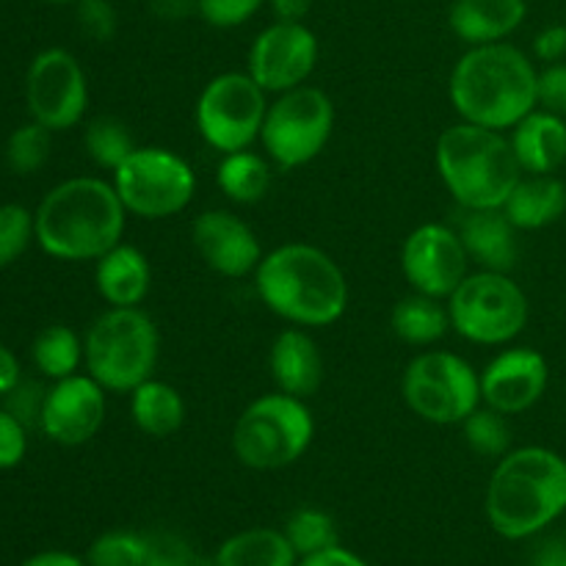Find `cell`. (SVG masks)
<instances>
[{
    "label": "cell",
    "instance_id": "45",
    "mask_svg": "<svg viewBox=\"0 0 566 566\" xmlns=\"http://www.w3.org/2000/svg\"><path fill=\"white\" fill-rule=\"evenodd\" d=\"M20 379H22L20 359L14 357L11 348H6L3 343H0V398L9 396V392L20 385Z\"/></svg>",
    "mask_w": 566,
    "mask_h": 566
},
{
    "label": "cell",
    "instance_id": "16",
    "mask_svg": "<svg viewBox=\"0 0 566 566\" xmlns=\"http://www.w3.org/2000/svg\"><path fill=\"white\" fill-rule=\"evenodd\" d=\"M108 392L88 374L66 376L48 387L39 429L50 442L64 448L86 446L103 429Z\"/></svg>",
    "mask_w": 566,
    "mask_h": 566
},
{
    "label": "cell",
    "instance_id": "40",
    "mask_svg": "<svg viewBox=\"0 0 566 566\" xmlns=\"http://www.w3.org/2000/svg\"><path fill=\"white\" fill-rule=\"evenodd\" d=\"M536 99H539V108L551 111V114L566 116V61L547 64L545 70L539 72Z\"/></svg>",
    "mask_w": 566,
    "mask_h": 566
},
{
    "label": "cell",
    "instance_id": "41",
    "mask_svg": "<svg viewBox=\"0 0 566 566\" xmlns=\"http://www.w3.org/2000/svg\"><path fill=\"white\" fill-rule=\"evenodd\" d=\"M147 545V564L144 566H193L191 547L180 536L149 534Z\"/></svg>",
    "mask_w": 566,
    "mask_h": 566
},
{
    "label": "cell",
    "instance_id": "23",
    "mask_svg": "<svg viewBox=\"0 0 566 566\" xmlns=\"http://www.w3.org/2000/svg\"><path fill=\"white\" fill-rule=\"evenodd\" d=\"M509 142L525 175H553L566 164V119L545 108L520 119Z\"/></svg>",
    "mask_w": 566,
    "mask_h": 566
},
{
    "label": "cell",
    "instance_id": "29",
    "mask_svg": "<svg viewBox=\"0 0 566 566\" xmlns=\"http://www.w3.org/2000/svg\"><path fill=\"white\" fill-rule=\"evenodd\" d=\"M31 359L36 365V370L48 379L59 381L66 376H75L81 370L83 359V340L72 326L53 324L44 326L36 337H33L31 346Z\"/></svg>",
    "mask_w": 566,
    "mask_h": 566
},
{
    "label": "cell",
    "instance_id": "31",
    "mask_svg": "<svg viewBox=\"0 0 566 566\" xmlns=\"http://www.w3.org/2000/svg\"><path fill=\"white\" fill-rule=\"evenodd\" d=\"M285 536L293 545L298 558H307L313 553L329 551V547L340 545L337 542V525L332 520V514H326L324 509L315 506H302L296 512H291V517L285 520Z\"/></svg>",
    "mask_w": 566,
    "mask_h": 566
},
{
    "label": "cell",
    "instance_id": "26",
    "mask_svg": "<svg viewBox=\"0 0 566 566\" xmlns=\"http://www.w3.org/2000/svg\"><path fill=\"white\" fill-rule=\"evenodd\" d=\"M216 566H298V556L280 528H247L227 536L216 551Z\"/></svg>",
    "mask_w": 566,
    "mask_h": 566
},
{
    "label": "cell",
    "instance_id": "37",
    "mask_svg": "<svg viewBox=\"0 0 566 566\" xmlns=\"http://www.w3.org/2000/svg\"><path fill=\"white\" fill-rule=\"evenodd\" d=\"M75 17L81 31L86 33L92 42H111L119 28V17L111 0H77Z\"/></svg>",
    "mask_w": 566,
    "mask_h": 566
},
{
    "label": "cell",
    "instance_id": "4",
    "mask_svg": "<svg viewBox=\"0 0 566 566\" xmlns=\"http://www.w3.org/2000/svg\"><path fill=\"white\" fill-rule=\"evenodd\" d=\"M484 514L509 542L542 534L566 514V459L542 446L509 451L490 475Z\"/></svg>",
    "mask_w": 566,
    "mask_h": 566
},
{
    "label": "cell",
    "instance_id": "39",
    "mask_svg": "<svg viewBox=\"0 0 566 566\" xmlns=\"http://www.w3.org/2000/svg\"><path fill=\"white\" fill-rule=\"evenodd\" d=\"M28 453V429L0 407V470H11L25 459Z\"/></svg>",
    "mask_w": 566,
    "mask_h": 566
},
{
    "label": "cell",
    "instance_id": "20",
    "mask_svg": "<svg viewBox=\"0 0 566 566\" xmlns=\"http://www.w3.org/2000/svg\"><path fill=\"white\" fill-rule=\"evenodd\" d=\"M457 232L468 258L486 271H512L517 265V227L509 221L503 208L464 210L459 208Z\"/></svg>",
    "mask_w": 566,
    "mask_h": 566
},
{
    "label": "cell",
    "instance_id": "24",
    "mask_svg": "<svg viewBox=\"0 0 566 566\" xmlns=\"http://www.w3.org/2000/svg\"><path fill=\"white\" fill-rule=\"evenodd\" d=\"M503 213L517 230H545L566 213V182L556 175H523Z\"/></svg>",
    "mask_w": 566,
    "mask_h": 566
},
{
    "label": "cell",
    "instance_id": "47",
    "mask_svg": "<svg viewBox=\"0 0 566 566\" xmlns=\"http://www.w3.org/2000/svg\"><path fill=\"white\" fill-rule=\"evenodd\" d=\"M271 11H274L276 20L282 22H304V17L310 14V6L313 0H269Z\"/></svg>",
    "mask_w": 566,
    "mask_h": 566
},
{
    "label": "cell",
    "instance_id": "1",
    "mask_svg": "<svg viewBox=\"0 0 566 566\" xmlns=\"http://www.w3.org/2000/svg\"><path fill=\"white\" fill-rule=\"evenodd\" d=\"M127 210L114 182L103 177H70L44 193L33 213L36 243L44 254L66 263H97L122 243Z\"/></svg>",
    "mask_w": 566,
    "mask_h": 566
},
{
    "label": "cell",
    "instance_id": "22",
    "mask_svg": "<svg viewBox=\"0 0 566 566\" xmlns=\"http://www.w3.org/2000/svg\"><path fill=\"white\" fill-rule=\"evenodd\" d=\"M528 17V0H453L448 25L468 48L506 42Z\"/></svg>",
    "mask_w": 566,
    "mask_h": 566
},
{
    "label": "cell",
    "instance_id": "49",
    "mask_svg": "<svg viewBox=\"0 0 566 566\" xmlns=\"http://www.w3.org/2000/svg\"><path fill=\"white\" fill-rule=\"evenodd\" d=\"M44 3H55V6H64V3H77V0H44Z\"/></svg>",
    "mask_w": 566,
    "mask_h": 566
},
{
    "label": "cell",
    "instance_id": "50",
    "mask_svg": "<svg viewBox=\"0 0 566 566\" xmlns=\"http://www.w3.org/2000/svg\"><path fill=\"white\" fill-rule=\"evenodd\" d=\"M562 566H566V551H564V558H562Z\"/></svg>",
    "mask_w": 566,
    "mask_h": 566
},
{
    "label": "cell",
    "instance_id": "27",
    "mask_svg": "<svg viewBox=\"0 0 566 566\" xmlns=\"http://www.w3.org/2000/svg\"><path fill=\"white\" fill-rule=\"evenodd\" d=\"M442 298L423 296V293H409L392 307L390 326L398 340L415 348H429L440 343L451 329V315Z\"/></svg>",
    "mask_w": 566,
    "mask_h": 566
},
{
    "label": "cell",
    "instance_id": "19",
    "mask_svg": "<svg viewBox=\"0 0 566 566\" xmlns=\"http://www.w3.org/2000/svg\"><path fill=\"white\" fill-rule=\"evenodd\" d=\"M269 370L276 390L307 401L324 385V354L307 329L287 326L271 343Z\"/></svg>",
    "mask_w": 566,
    "mask_h": 566
},
{
    "label": "cell",
    "instance_id": "18",
    "mask_svg": "<svg viewBox=\"0 0 566 566\" xmlns=\"http://www.w3.org/2000/svg\"><path fill=\"white\" fill-rule=\"evenodd\" d=\"M191 241L205 265L227 280L254 274L265 254L258 232L241 216L221 208L205 210L193 219Z\"/></svg>",
    "mask_w": 566,
    "mask_h": 566
},
{
    "label": "cell",
    "instance_id": "46",
    "mask_svg": "<svg viewBox=\"0 0 566 566\" xmlns=\"http://www.w3.org/2000/svg\"><path fill=\"white\" fill-rule=\"evenodd\" d=\"M20 566H88L86 558L75 556L70 551H42L33 553L31 558H25Z\"/></svg>",
    "mask_w": 566,
    "mask_h": 566
},
{
    "label": "cell",
    "instance_id": "7",
    "mask_svg": "<svg viewBox=\"0 0 566 566\" xmlns=\"http://www.w3.org/2000/svg\"><path fill=\"white\" fill-rule=\"evenodd\" d=\"M315 420L307 401L287 392L254 398L232 426V453L249 470L271 473L296 464L310 451Z\"/></svg>",
    "mask_w": 566,
    "mask_h": 566
},
{
    "label": "cell",
    "instance_id": "38",
    "mask_svg": "<svg viewBox=\"0 0 566 566\" xmlns=\"http://www.w3.org/2000/svg\"><path fill=\"white\" fill-rule=\"evenodd\" d=\"M44 396H48V390H44L39 381L20 379V385L3 398H6V409H9V412L14 415L25 429H31V426H39V420H42Z\"/></svg>",
    "mask_w": 566,
    "mask_h": 566
},
{
    "label": "cell",
    "instance_id": "30",
    "mask_svg": "<svg viewBox=\"0 0 566 566\" xmlns=\"http://www.w3.org/2000/svg\"><path fill=\"white\" fill-rule=\"evenodd\" d=\"M83 147H86V155L94 160V166L114 175L125 164L127 155L136 149V142H133V133L127 130L122 119H116V116H97V119L86 125Z\"/></svg>",
    "mask_w": 566,
    "mask_h": 566
},
{
    "label": "cell",
    "instance_id": "10",
    "mask_svg": "<svg viewBox=\"0 0 566 566\" xmlns=\"http://www.w3.org/2000/svg\"><path fill=\"white\" fill-rule=\"evenodd\" d=\"M335 130V103L318 86H298L276 94L265 111L260 144L265 158L282 171L307 166L318 158Z\"/></svg>",
    "mask_w": 566,
    "mask_h": 566
},
{
    "label": "cell",
    "instance_id": "21",
    "mask_svg": "<svg viewBox=\"0 0 566 566\" xmlns=\"http://www.w3.org/2000/svg\"><path fill=\"white\" fill-rule=\"evenodd\" d=\"M94 285L108 307H142L153 291V265L133 243H116L94 265Z\"/></svg>",
    "mask_w": 566,
    "mask_h": 566
},
{
    "label": "cell",
    "instance_id": "17",
    "mask_svg": "<svg viewBox=\"0 0 566 566\" xmlns=\"http://www.w3.org/2000/svg\"><path fill=\"white\" fill-rule=\"evenodd\" d=\"M551 381L545 354L531 346L503 348L481 370V401L501 415H523L542 401Z\"/></svg>",
    "mask_w": 566,
    "mask_h": 566
},
{
    "label": "cell",
    "instance_id": "6",
    "mask_svg": "<svg viewBox=\"0 0 566 566\" xmlns=\"http://www.w3.org/2000/svg\"><path fill=\"white\" fill-rule=\"evenodd\" d=\"M83 354L88 376L105 392L130 396L158 368V326L142 307H108L88 326Z\"/></svg>",
    "mask_w": 566,
    "mask_h": 566
},
{
    "label": "cell",
    "instance_id": "34",
    "mask_svg": "<svg viewBox=\"0 0 566 566\" xmlns=\"http://www.w3.org/2000/svg\"><path fill=\"white\" fill-rule=\"evenodd\" d=\"M50 136L53 133L39 122H25L6 142V164L14 175H36L50 158Z\"/></svg>",
    "mask_w": 566,
    "mask_h": 566
},
{
    "label": "cell",
    "instance_id": "9",
    "mask_svg": "<svg viewBox=\"0 0 566 566\" xmlns=\"http://www.w3.org/2000/svg\"><path fill=\"white\" fill-rule=\"evenodd\" d=\"M403 403L434 426H462L481 407V374L464 357L429 348L401 376Z\"/></svg>",
    "mask_w": 566,
    "mask_h": 566
},
{
    "label": "cell",
    "instance_id": "36",
    "mask_svg": "<svg viewBox=\"0 0 566 566\" xmlns=\"http://www.w3.org/2000/svg\"><path fill=\"white\" fill-rule=\"evenodd\" d=\"M265 3L269 0H197V14L210 28L230 31V28L247 25Z\"/></svg>",
    "mask_w": 566,
    "mask_h": 566
},
{
    "label": "cell",
    "instance_id": "42",
    "mask_svg": "<svg viewBox=\"0 0 566 566\" xmlns=\"http://www.w3.org/2000/svg\"><path fill=\"white\" fill-rule=\"evenodd\" d=\"M534 55L545 64L566 59V25H547L534 36Z\"/></svg>",
    "mask_w": 566,
    "mask_h": 566
},
{
    "label": "cell",
    "instance_id": "48",
    "mask_svg": "<svg viewBox=\"0 0 566 566\" xmlns=\"http://www.w3.org/2000/svg\"><path fill=\"white\" fill-rule=\"evenodd\" d=\"M566 551V542H547L542 545V551L536 553V566H562Z\"/></svg>",
    "mask_w": 566,
    "mask_h": 566
},
{
    "label": "cell",
    "instance_id": "2",
    "mask_svg": "<svg viewBox=\"0 0 566 566\" xmlns=\"http://www.w3.org/2000/svg\"><path fill=\"white\" fill-rule=\"evenodd\" d=\"M260 302L302 329L332 326L348 310V280L337 260L313 243H282L254 271Z\"/></svg>",
    "mask_w": 566,
    "mask_h": 566
},
{
    "label": "cell",
    "instance_id": "5",
    "mask_svg": "<svg viewBox=\"0 0 566 566\" xmlns=\"http://www.w3.org/2000/svg\"><path fill=\"white\" fill-rule=\"evenodd\" d=\"M434 164L442 186L464 210L503 208L525 175L506 133L470 122L442 130Z\"/></svg>",
    "mask_w": 566,
    "mask_h": 566
},
{
    "label": "cell",
    "instance_id": "33",
    "mask_svg": "<svg viewBox=\"0 0 566 566\" xmlns=\"http://www.w3.org/2000/svg\"><path fill=\"white\" fill-rule=\"evenodd\" d=\"M147 534L138 531H105L86 553L88 566H144L147 564Z\"/></svg>",
    "mask_w": 566,
    "mask_h": 566
},
{
    "label": "cell",
    "instance_id": "13",
    "mask_svg": "<svg viewBox=\"0 0 566 566\" xmlns=\"http://www.w3.org/2000/svg\"><path fill=\"white\" fill-rule=\"evenodd\" d=\"M25 105L31 119L50 133L81 125L88 108V83L81 61L64 48L36 53L25 75Z\"/></svg>",
    "mask_w": 566,
    "mask_h": 566
},
{
    "label": "cell",
    "instance_id": "12",
    "mask_svg": "<svg viewBox=\"0 0 566 566\" xmlns=\"http://www.w3.org/2000/svg\"><path fill=\"white\" fill-rule=\"evenodd\" d=\"M265 111L269 99L249 72H221L199 92L193 122L202 142L227 155L260 142Z\"/></svg>",
    "mask_w": 566,
    "mask_h": 566
},
{
    "label": "cell",
    "instance_id": "8",
    "mask_svg": "<svg viewBox=\"0 0 566 566\" xmlns=\"http://www.w3.org/2000/svg\"><path fill=\"white\" fill-rule=\"evenodd\" d=\"M451 329L475 346H506L523 335L531 304L506 271H475L448 296Z\"/></svg>",
    "mask_w": 566,
    "mask_h": 566
},
{
    "label": "cell",
    "instance_id": "15",
    "mask_svg": "<svg viewBox=\"0 0 566 566\" xmlns=\"http://www.w3.org/2000/svg\"><path fill=\"white\" fill-rule=\"evenodd\" d=\"M470 258L457 227L429 221L415 227L401 247V271L415 293L448 298L468 276Z\"/></svg>",
    "mask_w": 566,
    "mask_h": 566
},
{
    "label": "cell",
    "instance_id": "32",
    "mask_svg": "<svg viewBox=\"0 0 566 566\" xmlns=\"http://www.w3.org/2000/svg\"><path fill=\"white\" fill-rule=\"evenodd\" d=\"M462 431L464 442H468L475 457L501 459L512 451V426H509L506 415L495 412L484 403L464 420Z\"/></svg>",
    "mask_w": 566,
    "mask_h": 566
},
{
    "label": "cell",
    "instance_id": "11",
    "mask_svg": "<svg viewBox=\"0 0 566 566\" xmlns=\"http://www.w3.org/2000/svg\"><path fill=\"white\" fill-rule=\"evenodd\" d=\"M111 182L127 213L147 221L182 213L197 193V171L166 147H136Z\"/></svg>",
    "mask_w": 566,
    "mask_h": 566
},
{
    "label": "cell",
    "instance_id": "28",
    "mask_svg": "<svg viewBox=\"0 0 566 566\" xmlns=\"http://www.w3.org/2000/svg\"><path fill=\"white\" fill-rule=\"evenodd\" d=\"M271 160L265 155L249 149L221 155L219 169H216V186L221 188L230 202L235 205H258L263 202L271 188Z\"/></svg>",
    "mask_w": 566,
    "mask_h": 566
},
{
    "label": "cell",
    "instance_id": "43",
    "mask_svg": "<svg viewBox=\"0 0 566 566\" xmlns=\"http://www.w3.org/2000/svg\"><path fill=\"white\" fill-rule=\"evenodd\" d=\"M298 566H370L365 558H359L357 553L346 551V547L335 545L329 551L313 553L307 558H298Z\"/></svg>",
    "mask_w": 566,
    "mask_h": 566
},
{
    "label": "cell",
    "instance_id": "44",
    "mask_svg": "<svg viewBox=\"0 0 566 566\" xmlns=\"http://www.w3.org/2000/svg\"><path fill=\"white\" fill-rule=\"evenodd\" d=\"M149 11L164 22H182L197 14V0H149Z\"/></svg>",
    "mask_w": 566,
    "mask_h": 566
},
{
    "label": "cell",
    "instance_id": "35",
    "mask_svg": "<svg viewBox=\"0 0 566 566\" xmlns=\"http://www.w3.org/2000/svg\"><path fill=\"white\" fill-rule=\"evenodd\" d=\"M31 241H36L31 210L17 202L0 205V269L17 263Z\"/></svg>",
    "mask_w": 566,
    "mask_h": 566
},
{
    "label": "cell",
    "instance_id": "14",
    "mask_svg": "<svg viewBox=\"0 0 566 566\" xmlns=\"http://www.w3.org/2000/svg\"><path fill=\"white\" fill-rule=\"evenodd\" d=\"M321 44L307 22L274 20L254 36L247 72L265 94H282L304 86L318 66Z\"/></svg>",
    "mask_w": 566,
    "mask_h": 566
},
{
    "label": "cell",
    "instance_id": "3",
    "mask_svg": "<svg viewBox=\"0 0 566 566\" xmlns=\"http://www.w3.org/2000/svg\"><path fill=\"white\" fill-rule=\"evenodd\" d=\"M536 83L539 70L523 50L509 42L479 44L453 64L448 97L462 122L506 133L539 108Z\"/></svg>",
    "mask_w": 566,
    "mask_h": 566
},
{
    "label": "cell",
    "instance_id": "25",
    "mask_svg": "<svg viewBox=\"0 0 566 566\" xmlns=\"http://www.w3.org/2000/svg\"><path fill=\"white\" fill-rule=\"evenodd\" d=\"M130 418L142 434L166 440L186 423V401L177 387L153 376L130 392Z\"/></svg>",
    "mask_w": 566,
    "mask_h": 566
}]
</instances>
